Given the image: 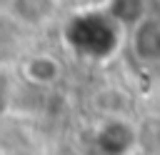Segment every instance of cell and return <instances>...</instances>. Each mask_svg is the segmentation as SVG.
Listing matches in <instances>:
<instances>
[{"label": "cell", "mask_w": 160, "mask_h": 155, "mask_svg": "<svg viewBox=\"0 0 160 155\" xmlns=\"http://www.w3.org/2000/svg\"><path fill=\"white\" fill-rule=\"evenodd\" d=\"M120 22L108 12H82L75 15L65 28L68 45L88 58H108L120 42Z\"/></svg>", "instance_id": "cell-1"}, {"label": "cell", "mask_w": 160, "mask_h": 155, "mask_svg": "<svg viewBox=\"0 0 160 155\" xmlns=\"http://www.w3.org/2000/svg\"><path fill=\"white\" fill-rule=\"evenodd\" d=\"M132 52L142 62H160V20L142 18L132 25Z\"/></svg>", "instance_id": "cell-2"}, {"label": "cell", "mask_w": 160, "mask_h": 155, "mask_svg": "<svg viewBox=\"0 0 160 155\" xmlns=\"http://www.w3.org/2000/svg\"><path fill=\"white\" fill-rule=\"evenodd\" d=\"M135 142V132L125 122H108L98 132V148L102 155H125Z\"/></svg>", "instance_id": "cell-3"}, {"label": "cell", "mask_w": 160, "mask_h": 155, "mask_svg": "<svg viewBox=\"0 0 160 155\" xmlns=\"http://www.w3.org/2000/svg\"><path fill=\"white\" fill-rule=\"evenodd\" d=\"M105 12L112 20H118L122 28H132L145 15V0H110Z\"/></svg>", "instance_id": "cell-4"}, {"label": "cell", "mask_w": 160, "mask_h": 155, "mask_svg": "<svg viewBox=\"0 0 160 155\" xmlns=\"http://www.w3.org/2000/svg\"><path fill=\"white\" fill-rule=\"evenodd\" d=\"M55 10L52 0H12V12L15 18H20L22 22H45Z\"/></svg>", "instance_id": "cell-5"}, {"label": "cell", "mask_w": 160, "mask_h": 155, "mask_svg": "<svg viewBox=\"0 0 160 155\" xmlns=\"http://www.w3.org/2000/svg\"><path fill=\"white\" fill-rule=\"evenodd\" d=\"M25 75H28L32 82L45 85V82H52V80L60 75V65H58L52 58H48V55H38V58L28 60V65H25Z\"/></svg>", "instance_id": "cell-6"}]
</instances>
